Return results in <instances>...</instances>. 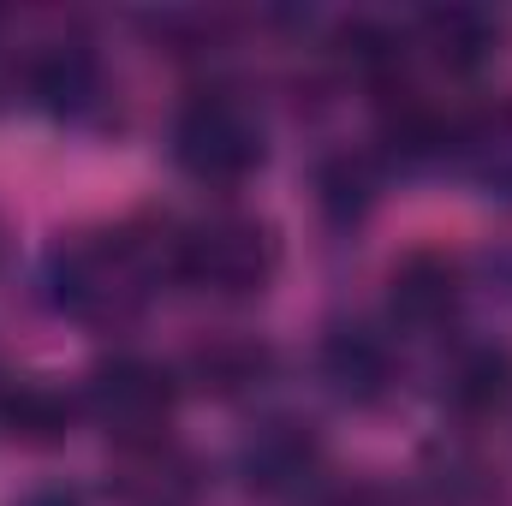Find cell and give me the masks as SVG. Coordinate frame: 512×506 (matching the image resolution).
Segmentation results:
<instances>
[{"mask_svg": "<svg viewBox=\"0 0 512 506\" xmlns=\"http://www.w3.org/2000/svg\"><path fill=\"white\" fill-rule=\"evenodd\" d=\"M161 274H173V239L155 245L137 227L84 233V239H66L48 256L54 304L78 322H126L137 304H149Z\"/></svg>", "mask_w": 512, "mask_h": 506, "instance_id": "obj_1", "label": "cell"}, {"mask_svg": "<svg viewBox=\"0 0 512 506\" xmlns=\"http://www.w3.org/2000/svg\"><path fill=\"white\" fill-rule=\"evenodd\" d=\"M173 161L203 185H239L262 167V120L239 90H197L173 120Z\"/></svg>", "mask_w": 512, "mask_h": 506, "instance_id": "obj_2", "label": "cell"}, {"mask_svg": "<svg viewBox=\"0 0 512 506\" xmlns=\"http://www.w3.org/2000/svg\"><path fill=\"white\" fill-rule=\"evenodd\" d=\"M173 274L215 298H251L274 274V239L251 215H203L173 233Z\"/></svg>", "mask_w": 512, "mask_h": 506, "instance_id": "obj_3", "label": "cell"}, {"mask_svg": "<svg viewBox=\"0 0 512 506\" xmlns=\"http://www.w3.org/2000/svg\"><path fill=\"white\" fill-rule=\"evenodd\" d=\"M84 411H90L120 447H149V441H161V429H167V417H173V376H167L155 358L120 352V358H108V364L90 370Z\"/></svg>", "mask_w": 512, "mask_h": 506, "instance_id": "obj_4", "label": "cell"}, {"mask_svg": "<svg viewBox=\"0 0 512 506\" xmlns=\"http://www.w3.org/2000/svg\"><path fill=\"white\" fill-rule=\"evenodd\" d=\"M465 304V268L447 251H411L387 280V316L405 334H435Z\"/></svg>", "mask_w": 512, "mask_h": 506, "instance_id": "obj_5", "label": "cell"}, {"mask_svg": "<svg viewBox=\"0 0 512 506\" xmlns=\"http://www.w3.org/2000/svg\"><path fill=\"white\" fill-rule=\"evenodd\" d=\"M322 376L340 399L352 405H376L393 376H399V358H393V340L376 334L370 322H346L322 340Z\"/></svg>", "mask_w": 512, "mask_h": 506, "instance_id": "obj_6", "label": "cell"}, {"mask_svg": "<svg viewBox=\"0 0 512 506\" xmlns=\"http://www.w3.org/2000/svg\"><path fill=\"white\" fill-rule=\"evenodd\" d=\"M239 471L256 495H298L322 471V441L304 423H262L239 453Z\"/></svg>", "mask_w": 512, "mask_h": 506, "instance_id": "obj_7", "label": "cell"}, {"mask_svg": "<svg viewBox=\"0 0 512 506\" xmlns=\"http://www.w3.org/2000/svg\"><path fill=\"white\" fill-rule=\"evenodd\" d=\"M24 90L54 108V114H78L96 102L102 90V72H96V54L84 42H36V54L24 60Z\"/></svg>", "mask_w": 512, "mask_h": 506, "instance_id": "obj_8", "label": "cell"}, {"mask_svg": "<svg viewBox=\"0 0 512 506\" xmlns=\"http://www.w3.org/2000/svg\"><path fill=\"white\" fill-rule=\"evenodd\" d=\"M441 399L465 417H495L512 405V346H465L453 352L447 376H441Z\"/></svg>", "mask_w": 512, "mask_h": 506, "instance_id": "obj_9", "label": "cell"}, {"mask_svg": "<svg viewBox=\"0 0 512 506\" xmlns=\"http://www.w3.org/2000/svg\"><path fill=\"white\" fill-rule=\"evenodd\" d=\"M417 48H429V60L453 78L477 72L495 54V24L477 6H435L417 18Z\"/></svg>", "mask_w": 512, "mask_h": 506, "instance_id": "obj_10", "label": "cell"}, {"mask_svg": "<svg viewBox=\"0 0 512 506\" xmlns=\"http://www.w3.org/2000/svg\"><path fill=\"white\" fill-rule=\"evenodd\" d=\"M72 423V405L42 387V381H0V429H12L18 441H60Z\"/></svg>", "mask_w": 512, "mask_h": 506, "instance_id": "obj_11", "label": "cell"}, {"mask_svg": "<svg viewBox=\"0 0 512 506\" xmlns=\"http://www.w3.org/2000/svg\"><path fill=\"white\" fill-rule=\"evenodd\" d=\"M376 185H382V179H376L370 155H334V161H322V173H316V203H322V215H328L334 227H352V221L370 215Z\"/></svg>", "mask_w": 512, "mask_h": 506, "instance_id": "obj_12", "label": "cell"}, {"mask_svg": "<svg viewBox=\"0 0 512 506\" xmlns=\"http://www.w3.org/2000/svg\"><path fill=\"white\" fill-rule=\"evenodd\" d=\"M131 453V477H126V495L137 506H185L197 477L191 465L167 447V441H149V447H126Z\"/></svg>", "mask_w": 512, "mask_h": 506, "instance_id": "obj_13", "label": "cell"}, {"mask_svg": "<svg viewBox=\"0 0 512 506\" xmlns=\"http://www.w3.org/2000/svg\"><path fill=\"white\" fill-rule=\"evenodd\" d=\"M459 149L471 155V167H477L483 185L512 191V108H501V114L483 120V126H465L459 131Z\"/></svg>", "mask_w": 512, "mask_h": 506, "instance_id": "obj_14", "label": "cell"}, {"mask_svg": "<svg viewBox=\"0 0 512 506\" xmlns=\"http://www.w3.org/2000/svg\"><path fill=\"white\" fill-rule=\"evenodd\" d=\"M262 370H268V352L262 346H245V340H227V346L197 352V376H203V387H215V393H239Z\"/></svg>", "mask_w": 512, "mask_h": 506, "instance_id": "obj_15", "label": "cell"}, {"mask_svg": "<svg viewBox=\"0 0 512 506\" xmlns=\"http://www.w3.org/2000/svg\"><path fill=\"white\" fill-rule=\"evenodd\" d=\"M18 506H84V501H78L72 489H60V483H48V489H30V495H24Z\"/></svg>", "mask_w": 512, "mask_h": 506, "instance_id": "obj_16", "label": "cell"}]
</instances>
